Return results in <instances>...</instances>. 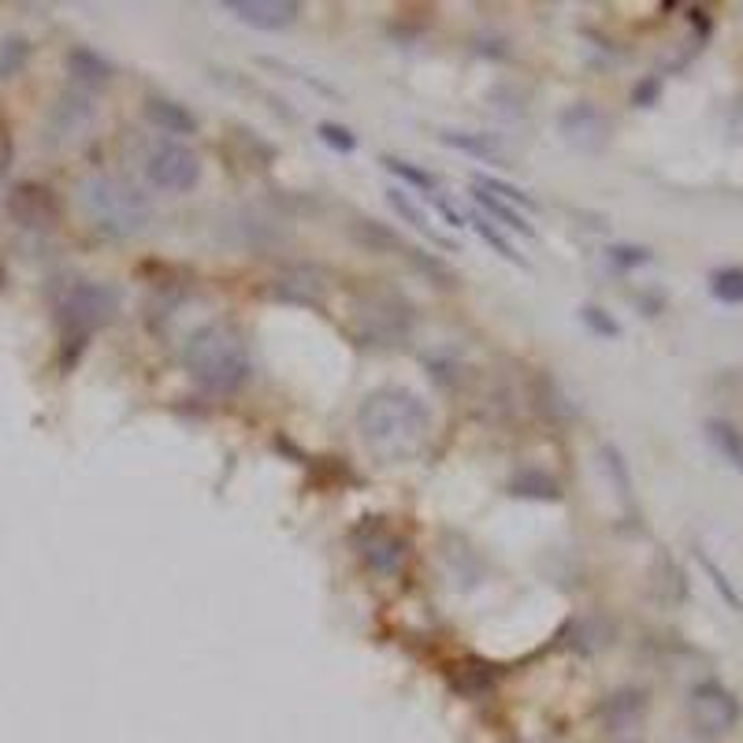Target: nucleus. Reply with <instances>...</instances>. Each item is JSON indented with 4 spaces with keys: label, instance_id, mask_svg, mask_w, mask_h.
<instances>
[{
    "label": "nucleus",
    "instance_id": "nucleus-1",
    "mask_svg": "<svg viewBox=\"0 0 743 743\" xmlns=\"http://www.w3.org/2000/svg\"><path fill=\"white\" fill-rule=\"evenodd\" d=\"M361 443L386 465H402L421 454L432 435V410L405 386H380L358 405Z\"/></svg>",
    "mask_w": 743,
    "mask_h": 743
},
{
    "label": "nucleus",
    "instance_id": "nucleus-2",
    "mask_svg": "<svg viewBox=\"0 0 743 743\" xmlns=\"http://www.w3.org/2000/svg\"><path fill=\"white\" fill-rule=\"evenodd\" d=\"M182 369L198 386H205L209 394H223V399L238 394L253 380L250 346L238 328L223 320L201 323L198 331H190V339L182 342Z\"/></svg>",
    "mask_w": 743,
    "mask_h": 743
},
{
    "label": "nucleus",
    "instance_id": "nucleus-3",
    "mask_svg": "<svg viewBox=\"0 0 743 743\" xmlns=\"http://www.w3.org/2000/svg\"><path fill=\"white\" fill-rule=\"evenodd\" d=\"M78 201L89 223L108 238H138L152 227L157 209L135 182L119 176H89L78 187Z\"/></svg>",
    "mask_w": 743,
    "mask_h": 743
},
{
    "label": "nucleus",
    "instance_id": "nucleus-4",
    "mask_svg": "<svg viewBox=\"0 0 743 743\" xmlns=\"http://www.w3.org/2000/svg\"><path fill=\"white\" fill-rule=\"evenodd\" d=\"M119 312V290L108 287V283H94V279H78L75 287L64 294L60 301V328H64L67 342L83 346L89 335L100 331L105 323L116 320Z\"/></svg>",
    "mask_w": 743,
    "mask_h": 743
},
{
    "label": "nucleus",
    "instance_id": "nucleus-5",
    "mask_svg": "<svg viewBox=\"0 0 743 743\" xmlns=\"http://www.w3.org/2000/svg\"><path fill=\"white\" fill-rule=\"evenodd\" d=\"M141 171L157 190L164 193H190L201 182V160L190 146L176 138H160L146 149Z\"/></svg>",
    "mask_w": 743,
    "mask_h": 743
},
{
    "label": "nucleus",
    "instance_id": "nucleus-6",
    "mask_svg": "<svg viewBox=\"0 0 743 743\" xmlns=\"http://www.w3.org/2000/svg\"><path fill=\"white\" fill-rule=\"evenodd\" d=\"M691 718L707 732H729L740 725L743 710H740V699L732 696L725 684L702 680V684L691 688Z\"/></svg>",
    "mask_w": 743,
    "mask_h": 743
},
{
    "label": "nucleus",
    "instance_id": "nucleus-7",
    "mask_svg": "<svg viewBox=\"0 0 743 743\" xmlns=\"http://www.w3.org/2000/svg\"><path fill=\"white\" fill-rule=\"evenodd\" d=\"M223 12L253 30L279 34V30H290L298 23L301 4H294V0H223Z\"/></svg>",
    "mask_w": 743,
    "mask_h": 743
},
{
    "label": "nucleus",
    "instance_id": "nucleus-8",
    "mask_svg": "<svg viewBox=\"0 0 743 743\" xmlns=\"http://www.w3.org/2000/svg\"><path fill=\"white\" fill-rule=\"evenodd\" d=\"M358 546H361L364 565H369L372 573H380V576H394L402 569L405 554H410V543H405L399 532H391V528L383 524V517H375L372 535L358 539Z\"/></svg>",
    "mask_w": 743,
    "mask_h": 743
},
{
    "label": "nucleus",
    "instance_id": "nucleus-9",
    "mask_svg": "<svg viewBox=\"0 0 743 743\" xmlns=\"http://www.w3.org/2000/svg\"><path fill=\"white\" fill-rule=\"evenodd\" d=\"M346 234H350L353 246H361L364 253H394V257H410V242L402 238L399 231L391 227V223L383 220H369V216H358L346 223Z\"/></svg>",
    "mask_w": 743,
    "mask_h": 743
},
{
    "label": "nucleus",
    "instance_id": "nucleus-10",
    "mask_svg": "<svg viewBox=\"0 0 743 743\" xmlns=\"http://www.w3.org/2000/svg\"><path fill=\"white\" fill-rule=\"evenodd\" d=\"M268 294L279 301H290V305H312V309H323V279H320V272H312V268H287L279 279H272Z\"/></svg>",
    "mask_w": 743,
    "mask_h": 743
},
{
    "label": "nucleus",
    "instance_id": "nucleus-11",
    "mask_svg": "<svg viewBox=\"0 0 743 743\" xmlns=\"http://www.w3.org/2000/svg\"><path fill=\"white\" fill-rule=\"evenodd\" d=\"M146 119L157 130H164V135L171 138V135H193L198 130V116L182 105V100H176V97H146Z\"/></svg>",
    "mask_w": 743,
    "mask_h": 743
},
{
    "label": "nucleus",
    "instance_id": "nucleus-12",
    "mask_svg": "<svg viewBox=\"0 0 743 743\" xmlns=\"http://www.w3.org/2000/svg\"><path fill=\"white\" fill-rule=\"evenodd\" d=\"M386 201H391V209L399 212V216H402L405 223H410V227H413L416 234H424L427 242H435V246H443V250H450V253H454V242L446 238V234H443L439 227H435L432 220H427V212H424L421 205H416L413 198H405V190L391 187V190H386Z\"/></svg>",
    "mask_w": 743,
    "mask_h": 743
},
{
    "label": "nucleus",
    "instance_id": "nucleus-13",
    "mask_svg": "<svg viewBox=\"0 0 743 743\" xmlns=\"http://www.w3.org/2000/svg\"><path fill=\"white\" fill-rule=\"evenodd\" d=\"M473 201H476V209L487 212V216H491V220H498L506 231L524 234V238H535V223L528 220L521 209L506 205L502 198H495V193H487V190H480V187H473Z\"/></svg>",
    "mask_w": 743,
    "mask_h": 743
},
{
    "label": "nucleus",
    "instance_id": "nucleus-14",
    "mask_svg": "<svg viewBox=\"0 0 743 743\" xmlns=\"http://www.w3.org/2000/svg\"><path fill=\"white\" fill-rule=\"evenodd\" d=\"M707 439L743 476V427H736L732 421H721V416H714V421H707Z\"/></svg>",
    "mask_w": 743,
    "mask_h": 743
},
{
    "label": "nucleus",
    "instance_id": "nucleus-15",
    "mask_svg": "<svg viewBox=\"0 0 743 743\" xmlns=\"http://www.w3.org/2000/svg\"><path fill=\"white\" fill-rule=\"evenodd\" d=\"M510 495H517V498H543V502H558V498H562V484H558L551 473H539V468H524V473H517V476H513Z\"/></svg>",
    "mask_w": 743,
    "mask_h": 743
},
{
    "label": "nucleus",
    "instance_id": "nucleus-16",
    "mask_svg": "<svg viewBox=\"0 0 743 743\" xmlns=\"http://www.w3.org/2000/svg\"><path fill=\"white\" fill-rule=\"evenodd\" d=\"M465 220H468V227H473V231L487 242V246H491V250L498 253V257H506L510 264H517V268H528V261L521 257V253H517V246H513L510 238H506L502 231L495 227V223H487V220L480 216V212H468Z\"/></svg>",
    "mask_w": 743,
    "mask_h": 743
},
{
    "label": "nucleus",
    "instance_id": "nucleus-17",
    "mask_svg": "<svg viewBox=\"0 0 743 743\" xmlns=\"http://www.w3.org/2000/svg\"><path fill=\"white\" fill-rule=\"evenodd\" d=\"M67 67L75 71V78H83V83H108L112 71H116L105 56L94 53V49H86V45H78L75 53L67 56Z\"/></svg>",
    "mask_w": 743,
    "mask_h": 743
},
{
    "label": "nucleus",
    "instance_id": "nucleus-18",
    "mask_svg": "<svg viewBox=\"0 0 743 743\" xmlns=\"http://www.w3.org/2000/svg\"><path fill=\"white\" fill-rule=\"evenodd\" d=\"M710 298L721 305H743V264L710 272Z\"/></svg>",
    "mask_w": 743,
    "mask_h": 743
},
{
    "label": "nucleus",
    "instance_id": "nucleus-19",
    "mask_svg": "<svg viewBox=\"0 0 743 743\" xmlns=\"http://www.w3.org/2000/svg\"><path fill=\"white\" fill-rule=\"evenodd\" d=\"M439 138H443V146L461 149L476 160H495V164H502V152H498L491 135H457V130H443Z\"/></svg>",
    "mask_w": 743,
    "mask_h": 743
},
{
    "label": "nucleus",
    "instance_id": "nucleus-20",
    "mask_svg": "<svg viewBox=\"0 0 743 743\" xmlns=\"http://www.w3.org/2000/svg\"><path fill=\"white\" fill-rule=\"evenodd\" d=\"M383 168L391 171V176H399L410 190H427V193H435V187H439V179H435L432 171L416 168L413 160H402V157H394V152H386V157H383Z\"/></svg>",
    "mask_w": 743,
    "mask_h": 743
},
{
    "label": "nucleus",
    "instance_id": "nucleus-21",
    "mask_svg": "<svg viewBox=\"0 0 743 743\" xmlns=\"http://www.w3.org/2000/svg\"><path fill=\"white\" fill-rule=\"evenodd\" d=\"M476 187L480 190H487V193H495V198H502L506 205H513V209H528V212H535L539 205H535V198L532 193H524L521 187H513V182H506V179H495V176H476Z\"/></svg>",
    "mask_w": 743,
    "mask_h": 743
},
{
    "label": "nucleus",
    "instance_id": "nucleus-22",
    "mask_svg": "<svg viewBox=\"0 0 743 743\" xmlns=\"http://www.w3.org/2000/svg\"><path fill=\"white\" fill-rule=\"evenodd\" d=\"M606 261L614 264L617 272H636V268H644V264L655 261V253H650L647 246H633V242H620V246H609L606 250Z\"/></svg>",
    "mask_w": 743,
    "mask_h": 743
},
{
    "label": "nucleus",
    "instance_id": "nucleus-23",
    "mask_svg": "<svg viewBox=\"0 0 743 743\" xmlns=\"http://www.w3.org/2000/svg\"><path fill=\"white\" fill-rule=\"evenodd\" d=\"M317 138L328 149H335V152H353V149H358V135H353L350 127H342V124H331V119L317 124Z\"/></svg>",
    "mask_w": 743,
    "mask_h": 743
},
{
    "label": "nucleus",
    "instance_id": "nucleus-24",
    "mask_svg": "<svg viewBox=\"0 0 743 743\" xmlns=\"http://www.w3.org/2000/svg\"><path fill=\"white\" fill-rule=\"evenodd\" d=\"M696 562H699L702 569H707V576H710V580H714V587L721 592V598H725V603L740 614V609H743V598L736 595V587L729 584V576L721 573V565H718V562H710V554H702V551H696Z\"/></svg>",
    "mask_w": 743,
    "mask_h": 743
},
{
    "label": "nucleus",
    "instance_id": "nucleus-25",
    "mask_svg": "<svg viewBox=\"0 0 743 743\" xmlns=\"http://www.w3.org/2000/svg\"><path fill=\"white\" fill-rule=\"evenodd\" d=\"M580 320H584L595 335H603V339H617L620 335V323L609 317L603 305H584V309H580Z\"/></svg>",
    "mask_w": 743,
    "mask_h": 743
},
{
    "label": "nucleus",
    "instance_id": "nucleus-26",
    "mask_svg": "<svg viewBox=\"0 0 743 743\" xmlns=\"http://www.w3.org/2000/svg\"><path fill=\"white\" fill-rule=\"evenodd\" d=\"M603 457H606V468L609 476L617 480V491L625 502H633V480H628V468H625V457H620L617 446H603Z\"/></svg>",
    "mask_w": 743,
    "mask_h": 743
},
{
    "label": "nucleus",
    "instance_id": "nucleus-27",
    "mask_svg": "<svg viewBox=\"0 0 743 743\" xmlns=\"http://www.w3.org/2000/svg\"><path fill=\"white\" fill-rule=\"evenodd\" d=\"M658 97H661V78L658 75H647L644 83H636V89H633V105L636 108L658 105Z\"/></svg>",
    "mask_w": 743,
    "mask_h": 743
},
{
    "label": "nucleus",
    "instance_id": "nucleus-28",
    "mask_svg": "<svg viewBox=\"0 0 743 743\" xmlns=\"http://www.w3.org/2000/svg\"><path fill=\"white\" fill-rule=\"evenodd\" d=\"M432 209L439 212V216L446 220V227H468V220H465V212H457L450 201L443 198V193H432Z\"/></svg>",
    "mask_w": 743,
    "mask_h": 743
}]
</instances>
